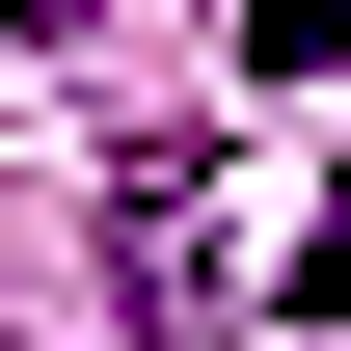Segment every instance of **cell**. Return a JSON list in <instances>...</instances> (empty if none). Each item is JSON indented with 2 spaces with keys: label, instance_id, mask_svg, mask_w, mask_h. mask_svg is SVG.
Listing matches in <instances>:
<instances>
[{
  "label": "cell",
  "instance_id": "6da1fadb",
  "mask_svg": "<svg viewBox=\"0 0 351 351\" xmlns=\"http://www.w3.org/2000/svg\"><path fill=\"white\" fill-rule=\"evenodd\" d=\"M108 243H135V351H217L243 270H217V162H108Z\"/></svg>",
  "mask_w": 351,
  "mask_h": 351
},
{
  "label": "cell",
  "instance_id": "7a4b0ae2",
  "mask_svg": "<svg viewBox=\"0 0 351 351\" xmlns=\"http://www.w3.org/2000/svg\"><path fill=\"white\" fill-rule=\"evenodd\" d=\"M243 54H270V82H324V54H351V0H243Z\"/></svg>",
  "mask_w": 351,
  "mask_h": 351
},
{
  "label": "cell",
  "instance_id": "3957f363",
  "mask_svg": "<svg viewBox=\"0 0 351 351\" xmlns=\"http://www.w3.org/2000/svg\"><path fill=\"white\" fill-rule=\"evenodd\" d=\"M298 298H351V189H324V217H298Z\"/></svg>",
  "mask_w": 351,
  "mask_h": 351
}]
</instances>
